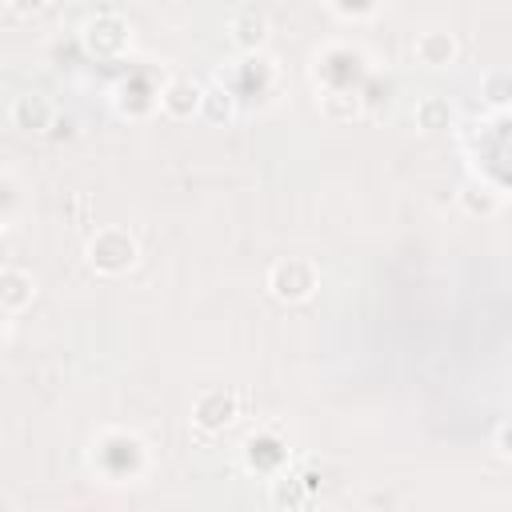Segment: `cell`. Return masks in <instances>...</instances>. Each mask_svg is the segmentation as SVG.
I'll use <instances>...</instances> for the list:
<instances>
[{
    "instance_id": "6da1fadb",
    "label": "cell",
    "mask_w": 512,
    "mask_h": 512,
    "mask_svg": "<svg viewBox=\"0 0 512 512\" xmlns=\"http://www.w3.org/2000/svg\"><path fill=\"white\" fill-rule=\"evenodd\" d=\"M264 284L280 304H300L320 288V272H316V264L308 256H284V260H276L268 268Z\"/></svg>"
},
{
    "instance_id": "7a4b0ae2",
    "label": "cell",
    "mask_w": 512,
    "mask_h": 512,
    "mask_svg": "<svg viewBox=\"0 0 512 512\" xmlns=\"http://www.w3.org/2000/svg\"><path fill=\"white\" fill-rule=\"evenodd\" d=\"M84 256L96 272L104 276H116V272H128L136 260H140V248L136 240L124 232V228H100L88 244H84Z\"/></svg>"
},
{
    "instance_id": "3957f363",
    "label": "cell",
    "mask_w": 512,
    "mask_h": 512,
    "mask_svg": "<svg viewBox=\"0 0 512 512\" xmlns=\"http://www.w3.org/2000/svg\"><path fill=\"white\" fill-rule=\"evenodd\" d=\"M236 416H240V412H236V392H224V388H208V392H200L196 404H192V420H196V428H204V432H224Z\"/></svg>"
},
{
    "instance_id": "277c9868",
    "label": "cell",
    "mask_w": 512,
    "mask_h": 512,
    "mask_svg": "<svg viewBox=\"0 0 512 512\" xmlns=\"http://www.w3.org/2000/svg\"><path fill=\"white\" fill-rule=\"evenodd\" d=\"M8 116H12V124H16L20 132L48 136L52 124H56V104H52L48 96H40V92H28V96H16V100H12Z\"/></svg>"
},
{
    "instance_id": "5b68a950",
    "label": "cell",
    "mask_w": 512,
    "mask_h": 512,
    "mask_svg": "<svg viewBox=\"0 0 512 512\" xmlns=\"http://www.w3.org/2000/svg\"><path fill=\"white\" fill-rule=\"evenodd\" d=\"M412 56H416L424 68H448V64L460 60V40H456L452 32H444V28H428V32L416 36Z\"/></svg>"
},
{
    "instance_id": "8992f818",
    "label": "cell",
    "mask_w": 512,
    "mask_h": 512,
    "mask_svg": "<svg viewBox=\"0 0 512 512\" xmlns=\"http://www.w3.org/2000/svg\"><path fill=\"white\" fill-rule=\"evenodd\" d=\"M156 96H160L164 116H172V120H188L192 112H200V96H204V88H200L192 76H172Z\"/></svg>"
},
{
    "instance_id": "52a82bcc",
    "label": "cell",
    "mask_w": 512,
    "mask_h": 512,
    "mask_svg": "<svg viewBox=\"0 0 512 512\" xmlns=\"http://www.w3.org/2000/svg\"><path fill=\"white\" fill-rule=\"evenodd\" d=\"M228 40H232L240 52H256V48L268 44V20H264L256 8L236 12V16L228 20Z\"/></svg>"
},
{
    "instance_id": "ba28073f",
    "label": "cell",
    "mask_w": 512,
    "mask_h": 512,
    "mask_svg": "<svg viewBox=\"0 0 512 512\" xmlns=\"http://www.w3.org/2000/svg\"><path fill=\"white\" fill-rule=\"evenodd\" d=\"M84 40H88V48H92V52L112 56V52H120V48L128 44V28H124V20H116L112 12H104L100 20H92V24H88Z\"/></svg>"
},
{
    "instance_id": "9c48e42d",
    "label": "cell",
    "mask_w": 512,
    "mask_h": 512,
    "mask_svg": "<svg viewBox=\"0 0 512 512\" xmlns=\"http://www.w3.org/2000/svg\"><path fill=\"white\" fill-rule=\"evenodd\" d=\"M32 296H36V280H32L28 272H20V268H4V272H0V308H4V312L28 308Z\"/></svg>"
},
{
    "instance_id": "30bf717a",
    "label": "cell",
    "mask_w": 512,
    "mask_h": 512,
    "mask_svg": "<svg viewBox=\"0 0 512 512\" xmlns=\"http://www.w3.org/2000/svg\"><path fill=\"white\" fill-rule=\"evenodd\" d=\"M460 208L468 212V216H496L500 208H504V188L500 184H468V188H460Z\"/></svg>"
},
{
    "instance_id": "8fae6325",
    "label": "cell",
    "mask_w": 512,
    "mask_h": 512,
    "mask_svg": "<svg viewBox=\"0 0 512 512\" xmlns=\"http://www.w3.org/2000/svg\"><path fill=\"white\" fill-rule=\"evenodd\" d=\"M416 124H420L424 132H444V128L452 124V104H448L444 96H424V100L416 104Z\"/></svg>"
},
{
    "instance_id": "7c38bea8",
    "label": "cell",
    "mask_w": 512,
    "mask_h": 512,
    "mask_svg": "<svg viewBox=\"0 0 512 512\" xmlns=\"http://www.w3.org/2000/svg\"><path fill=\"white\" fill-rule=\"evenodd\" d=\"M320 112L328 120H352V116H360V96L352 88H332L320 96Z\"/></svg>"
},
{
    "instance_id": "4fadbf2b",
    "label": "cell",
    "mask_w": 512,
    "mask_h": 512,
    "mask_svg": "<svg viewBox=\"0 0 512 512\" xmlns=\"http://www.w3.org/2000/svg\"><path fill=\"white\" fill-rule=\"evenodd\" d=\"M200 112H204L208 120H228V116H232V92H228V88H204Z\"/></svg>"
},
{
    "instance_id": "5bb4252c",
    "label": "cell",
    "mask_w": 512,
    "mask_h": 512,
    "mask_svg": "<svg viewBox=\"0 0 512 512\" xmlns=\"http://www.w3.org/2000/svg\"><path fill=\"white\" fill-rule=\"evenodd\" d=\"M484 96H488V104L500 112V108L508 104V76H504V72H488V76H484Z\"/></svg>"
},
{
    "instance_id": "9a60e30c",
    "label": "cell",
    "mask_w": 512,
    "mask_h": 512,
    "mask_svg": "<svg viewBox=\"0 0 512 512\" xmlns=\"http://www.w3.org/2000/svg\"><path fill=\"white\" fill-rule=\"evenodd\" d=\"M376 4L380 0H332V8L340 16H368V12H376Z\"/></svg>"
},
{
    "instance_id": "2e32d148",
    "label": "cell",
    "mask_w": 512,
    "mask_h": 512,
    "mask_svg": "<svg viewBox=\"0 0 512 512\" xmlns=\"http://www.w3.org/2000/svg\"><path fill=\"white\" fill-rule=\"evenodd\" d=\"M8 4V12H16V16H40L52 0H4Z\"/></svg>"
},
{
    "instance_id": "e0dca14e",
    "label": "cell",
    "mask_w": 512,
    "mask_h": 512,
    "mask_svg": "<svg viewBox=\"0 0 512 512\" xmlns=\"http://www.w3.org/2000/svg\"><path fill=\"white\" fill-rule=\"evenodd\" d=\"M12 200H16V184H12L8 176H0V208L12 204Z\"/></svg>"
},
{
    "instance_id": "ac0fdd59",
    "label": "cell",
    "mask_w": 512,
    "mask_h": 512,
    "mask_svg": "<svg viewBox=\"0 0 512 512\" xmlns=\"http://www.w3.org/2000/svg\"><path fill=\"white\" fill-rule=\"evenodd\" d=\"M496 456H500V460H508V432H504V424L496 428Z\"/></svg>"
},
{
    "instance_id": "d6986e66",
    "label": "cell",
    "mask_w": 512,
    "mask_h": 512,
    "mask_svg": "<svg viewBox=\"0 0 512 512\" xmlns=\"http://www.w3.org/2000/svg\"><path fill=\"white\" fill-rule=\"evenodd\" d=\"M0 236H4V224H0Z\"/></svg>"
}]
</instances>
